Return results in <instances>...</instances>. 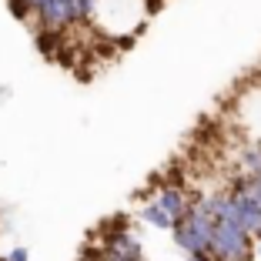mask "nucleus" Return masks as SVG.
Returning a JSON list of instances; mask_svg holds the SVG:
<instances>
[]
</instances>
